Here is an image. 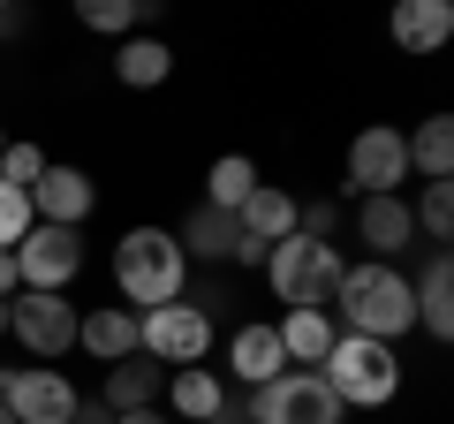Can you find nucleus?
Wrapping results in <instances>:
<instances>
[{"mask_svg":"<svg viewBox=\"0 0 454 424\" xmlns=\"http://www.w3.org/2000/svg\"><path fill=\"white\" fill-rule=\"evenodd\" d=\"M114 424H167V409H129V417H114Z\"/></svg>","mask_w":454,"mask_h":424,"instance_id":"7c9ffc66","label":"nucleus"},{"mask_svg":"<svg viewBox=\"0 0 454 424\" xmlns=\"http://www.w3.org/2000/svg\"><path fill=\"white\" fill-rule=\"evenodd\" d=\"M23 235H31V197L0 182V250H16Z\"/></svg>","mask_w":454,"mask_h":424,"instance_id":"cd10ccee","label":"nucleus"},{"mask_svg":"<svg viewBox=\"0 0 454 424\" xmlns=\"http://www.w3.org/2000/svg\"><path fill=\"white\" fill-rule=\"evenodd\" d=\"M76 23L98 38H137V23H145V0H76Z\"/></svg>","mask_w":454,"mask_h":424,"instance_id":"393cba45","label":"nucleus"},{"mask_svg":"<svg viewBox=\"0 0 454 424\" xmlns=\"http://www.w3.org/2000/svg\"><path fill=\"white\" fill-rule=\"evenodd\" d=\"M235 228H243L258 250H273L280 235H295V197L280 190V182H258V190L243 197V212H235Z\"/></svg>","mask_w":454,"mask_h":424,"instance_id":"412c9836","label":"nucleus"},{"mask_svg":"<svg viewBox=\"0 0 454 424\" xmlns=\"http://www.w3.org/2000/svg\"><path fill=\"white\" fill-rule=\"evenodd\" d=\"M76 349L98 357V364H129L137 357V310H121V303L83 310V318H76Z\"/></svg>","mask_w":454,"mask_h":424,"instance_id":"dca6fc26","label":"nucleus"},{"mask_svg":"<svg viewBox=\"0 0 454 424\" xmlns=\"http://www.w3.org/2000/svg\"><path fill=\"white\" fill-rule=\"evenodd\" d=\"M114 76L129 83V91H160V83L175 76V53H167V38H121V53H114Z\"/></svg>","mask_w":454,"mask_h":424,"instance_id":"4be33fe9","label":"nucleus"},{"mask_svg":"<svg viewBox=\"0 0 454 424\" xmlns=\"http://www.w3.org/2000/svg\"><path fill=\"white\" fill-rule=\"evenodd\" d=\"M333 326L340 334H364V342H402L417 326V295H409V273L402 265H340V288H333Z\"/></svg>","mask_w":454,"mask_h":424,"instance_id":"f257e3e1","label":"nucleus"},{"mask_svg":"<svg viewBox=\"0 0 454 424\" xmlns=\"http://www.w3.org/2000/svg\"><path fill=\"white\" fill-rule=\"evenodd\" d=\"M250 190H258V160H243V152L212 160V175H205V205H212V212H243Z\"/></svg>","mask_w":454,"mask_h":424,"instance_id":"b1692460","label":"nucleus"},{"mask_svg":"<svg viewBox=\"0 0 454 424\" xmlns=\"http://www.w3.org/2000/svg\"><path fill=\"white\" fill-rule=\"evenodd\" d=\"M167 409H175L182 424H227V387H220V372H205V364L167 372Z\"/></svg>","mask_w":454,"mask_h":424,"instance_id":"2eb2a0df","label":"nucleus"},{"mask_svg":"<svg viewBox=\"0 0 454 424\" xmlns=\"http://www.w3.org/2000/svg\"><path fill=\"white\" fill-rule=\"evenodd\" d=\"M0 152H8V130H0Z\"/></svg>","mask_w":454,"mask_h":424,"instance_id":"72a5a7b5","label":"nucleus"},{"mask_svg":"<svg viewBox=\"0 0 454 424\" xmlns=\"http://www.w3.org/2000/svg\"><path fill=\"white\" fill-rule=\"evenodd\" d=\"M0 424H16V417H8V409H0Z\"/></svg>","mask_w":454,"mask_h":424,"instance_id":"473e14b6","label":"nucleus"},{"mask_svg":"<svg viewBox=\"0 0 454 424\" xmlns=\"http://www.w3.org/2000/svg\"><path fill=\"white\" fill-rule=\"evenodd\" d=\"M409 295H417V326L432 334V342H454V258L447 250L424 258V273L409 280Z\"/></svg>","mask_w":454,"mask_h":424,"instance_id":"4468645a","label":"nucleus"},{"mask_svg":"<svg viewBox=\"0 0 454 424\" xmlns=\"http://www.w3.org/2000/svg\"><path fill=\"white\" fill-rule=\"evenodd\" d=\"M114 288H121V310H160V303H182L190 288V258L167 228H129L114 243Z\"/></svg>","mask_w":454,"mask_h":424,"instance_id":"f03ea898","label":"nucleus"},{"mask_svg":"<svg viewBox=\"0 0 454 424\" xmlns=\"http://www.w3.org/2000/svg\"><path fill=\"white\" fill-rule=\"evenodd\" d=\"M273 334H280V357H288L295 372H318V364H325V349L340 342L333 310H288V318H273Z\"/></svg>","mask_w":454,"mask_h":424,"instance_id":"a211bd4d","label":"nucleus"},{"mask_svg":"<svg viewBox=\"0 0 454 424\" xmlns=\"http://www.w3.org/2000/svg\"><path fill=\"white\" fill-rule=\"evenodd\" d=\"M76 318L83 310L68 303V295H8V342H23L38 364H53V357H68L76 349Z\"/></svg>","mask_w":454,"mask_h":424,"instance_id":"6e6552de","label":"nucleus"},{"mask_svg":"<svg viewBox=\"0 0 454 424\" xmlns=\"http://www.w3.org/2000/svg\"><path fill=\"white\" fill-rule=\"evenodd\" d=\"M8 295H23V280H16V258L0 250V303H8Z\"/></svg>","mask_w":454,"mask_h":424,"instance_id":"c756f323","label":"nucleus"},{"mask_svg":"<svg viewBox=\"0 0 454 424\" xmlns=\"http://www.w3.org/2000/svg\"><path fill=\"white\" fill-rule=\"evenodd\" d=\"M227 372H235V387H273L280 372H288V357H280V334L273 318H243V326L227 334Z\"/></svg>","mask_w":454,"mask_h":424,"instance_id":"f8f14e48","label":"nucleus"},{"mask_svg":"<svg viewBox=\"0 0 454 424\" xmlns=\"http://www.w3.org/2000/svg\"><path fill=\"white\" fill-rule=\"evenodd\" d=\"M409 175H424V182H447L454 175V114L417 122V137H409Z\"/></svg>","mask_w":454,"mask_h":424,"instance_id":"5701e85b","label":"nucleus"},{"mask_svg":"<svg viewBox=\"0 0 454 424\" xmlns=\"http://www.w3.org/2000/svg\"><path fill=\"white\" fill-rule=\"evenodd\" d=\"M38 175H46V152H38V145H16V137H8V152H0V182L31 197V182H38Z\"/></svg>","mask_w":454,"mask_h":424,"instance_id":"bb28decb","label":"nucleus"},{"mask_svg":"<svg viewBox=\"0 0 454 424\" xmlns=\"http://www.w3.org/2000/svg\"><path fill=\"white\" fill-rule=\"evenodd\" d=\"M91 205H98L91 175H83V167H68V160H46V175L31 182V220H46V228H83V220H91Z\"/></svg>","mask_w":454,"mask_h":424,"instance_id":"9b49d317","label":"nucleus"},{"mask_svg":"<svg viewBox=\"0 0 454 424\" xmlns=\"http://www.w3.org/2000/svg\"><path fill=\"white\" fill-rule=\"evenodd\" d=\"M387 31H394V46H402V53H439L454 38V8H447V0H402Z\"/></svg>","mask_w":454,"mask_h":424,"instance_id":"6ab92c4d","label":"nucleus"},{"mask_svg":"<svg viewBox=\"0 0 454 424\" xmlns=\"http://www.w3.org/2000/svg\"><path fill=\"white\" fill-rule=\"evenodd\" d=\"M160 394H167V372H160V364H145V357H129V364H106L98 402H106L114 417H129V409H160Z\"/></svg>","mask_w":454,"mask_h":424,"instance_id":"aec40b11","label":"nucleus"},{"mask_svg":"<svg viewBox=\"0 0 454 424\" xmlns=\"http://www.w3.org/2000/svg\"><path fill=\"white\" fill-rule=\"evenodd\" d=\"M0 342H8V303H0Z\"/></svg>","mask_w":454,"mask_h":424,"instance_id":"2f4dec72","label":"nucleus"},{"mask_svg":"<svg viewBox=\"0 0 454 424\" xmlns=\"http://www.w3.org/2000/svg\"><path fill=\"white\" fill-rule=\"evenodd\" d=\"M243 424H340V402L318 372H295L288 364L273 387L243 394Z\"/></svg>","mask_w":454,"mask_h":424,"instance_id":"423d86ee","label":"nucleus"},{"mask_svg":"<svg viewBox=\"0 0 454 424\" xmlns=\"http://www.w3.org/2000/svg\"><path fill=\"white\" fill-rule=\"evenodd\" d=\"M318 379L333 387L340 409H387L394 394H402V357H394L387 342H364V334H340L333 349H325Z\"/></svg>","mask_w":454,"mask_h":424,"instance_id":"20e7f679","label":"nucleus"},{"mask_svg":"<svg viewBox=\"0 0 454 424\" xmlns=\"http://www.w3.org/2000/svg\"><path fill=\"white\" fill-rule=\"evenodd\" d=\"M175 243H182V258H205V265L243 258V228H235V212H212V205H197L190 220H182Z\"/></svg>","mask_w":454,"mask_h":424,"instance_id":"f3484780","label":"nucleus"},{"mask_svg":"<svg viewBox=\"0 0 454 424\" xmlns=\"http://www.w3.org/2000/svg\"><path fill=\"white\" fill-rule=\"evenodd\" d=\"M8 258H16V280L31 295H68V280L83 273V228H46V220H31V235H23Z\"/></svg>","mask_w":454,"mask_h":424,"instance_id":"0eeeda50","label":"nucleus"},{"mask_svg":"<svg viewBox=\"0 0 454 424\" xmlns=\"http://www.w3.org/2000/svg\"><path fill=\"white\" fill-rule=\"evenodd\" d=\"M212 342H220V318H212L205 303H190V295H182V303H160V310H137V357L145 364H205L212 357Z\"/></svg>","mask_w":454,"mask_h":424,"instance_id":"39448f33","label":"nucleus"},{"mask_svg":"<svg viewBox=\"0 0 454 424\" xmlns=\"http://www.w3.org/2000/svg\"><path fill=\"white\" fill-rule=\"evenodd\" d=\"M356 243L372 250L379 265H394L409 243H417V220H409V197H364L356 205Z\"/></svg>","mask_w":454,"mask_h":424,"instance_id":"ddd939ff","label":"nucleus"},{"mask_svg":"<svg viewBox=\"0 0 454 424\" xmlns=\"http://www.w3.org/2000/svg\"><path fill=\"white\" fill-rule=\"evenodd\" d=\"M402 182H409V137L394 122H372L348 137V190L356 197H402Z\"/></svg>","mask_w":454,"mask_h":424,"instance_id":"1a4fd4ad","label":"nucleus"},{"mask_svg":"<svg viewBox=\"0 0 454 424\" xmlns=\"http://www.w3.org/2000/svg\"><path fill=\"white\" fill-rule=\"evenodd\" d=\"M76 402L83 394L68 387L53 364H16V372H0V409H8L16 424H68Z\"/></svg>","mask_w":454,"mask_h":424,"instance_id":"9d476101","label":"nucleus"},{"mask_svg":"<svg viewBox=\"0 0 454 424\" xmlns=\"http://www.w3.org/2000/svg\"><path fill=\"white\" fill-rule=\"evenodd\" d=\"M340 250L333 243H310V235H280L273 250H265V288L280 295L288 310H333V288H340Z\"/></svg>","mask_w":454,"mask_h":424,"instance_id":"7ed1b4c3","label":"nucleus"},{"mask_svg":"<svg viewBox=\"0 0 454 424\" xmlns=\"http://www.w3.org/2000/svg\"><path fill=\"white\" fill-rule=\"evenodd\" d=\"M409 220H417V235L447 243V235H454V190H447V182H424V197L409 205Z\"/></svg>","mask_w":454,"mask_h":424,"instance_id":"a878e982","label":"nucleus"},{"mask_svg":"<svg viewBox=\"0 0 454 424\" xmlns=\"http://www.w3.org/2000/svg\"><path fill=\"white\" fill-rule=\"evenodd\" d=\"M68 424H114V409L106 402H76V417H68Z\"/></svg>","mask_w":454,"mask_h":424,"instance_id":"c85d7f7f","label":"nucleus"}]
</instances>
